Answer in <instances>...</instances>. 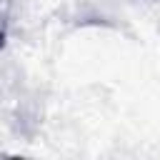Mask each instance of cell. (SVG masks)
<instances>
[{
    "label": "cell",
    "mask_w": 160,
    "mask_h": 160,
    "mask_svg": "<svg viewBox=\"0 0 160 160\" xmlns=\"http://www.w3.org/2000/svg\"><path fill=\"white\" fill-rule=\"evenodd\" d=\"M5 48V28H2V22H0V50Z\"/></svg>",
    "instance_id": "6da1fadb"
}]
</instances>
